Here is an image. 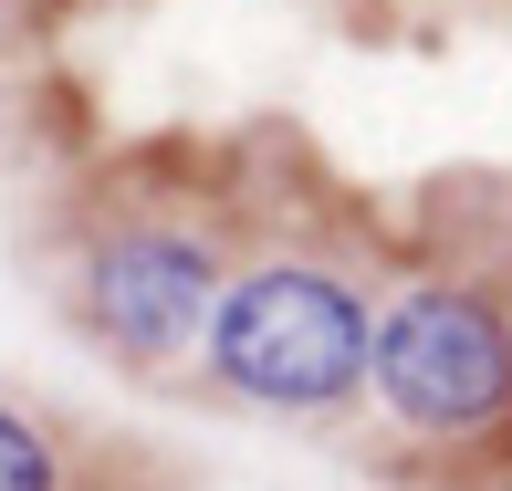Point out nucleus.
Returning <instances> with one entry per match:
<instances>
[{"label":"nucleus","instance_id":"1","mask_svg":"<svg viewBox=\"0 0 512 491\" xmlns=\"http://www.w3.org/2000/svg\"><path fill=\"white\" fill-rule=\"evenodd\" d=\"M262 157L230 147H147L63 209L53 303L115 377H189L209 303L230 293L262 220Z\"/></svg>","mask_w":512,"mask_h":491},{"label":"nucleus","instance_id":"2","mask_svg":"<svg viewBox=\"0 0 512 491\" xmlns=\"http://www.w3.org/2000/svg\"><path fill=\"white\" fill-rule=\"evenodd\" d=\"M398 272V230H366L356 199L272 178L230 293L209 303L189 387L241 418H345L377 366V293Z\"/></svg>","mask_w":512,"mask_h":491},{"label":"nucleus","instance_id":"3","mask_svg":"<svg viewBox=\"0 0 512 491\" xmlns=\"http://www.w3.org/2000/svg\"><path fill=\"white\" fill-rule=\"evenodd\" d=\"M366 408L429 460L512 450V189H439L377 293Z\"/></svg>","mask_w":512,"mask_h":491},{"label":"nucleus","instance_id":"4","mask_svg":"<svg viewBox=\"0 0 512 491\" xmlns=\"http://www.w3.org/2000/svg\"><path fill=\"white\" fill-rule=\"evenodd\" d=\"M74 439L53 429L42 408H21V397H0V491H74Z\"/></svg>","mask_w":512,"mask_h":491},{"label":"nucleus","instance_id":"5","mask_svg":"<svg viewBox=\"0 0 512 491\" xmlns=\"http://www.w3.org/2000/svg\"><path fill=\"white\" fill-rule=\"evenodd\" d=\"M21 11H32V0H0V42H11V32H21Z\"/></svg>","mask_w":512,"mask_h":491}]
</instances>
